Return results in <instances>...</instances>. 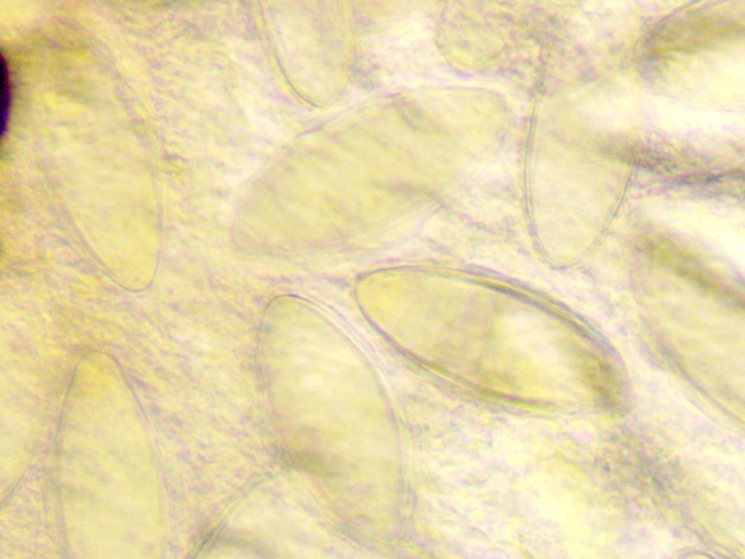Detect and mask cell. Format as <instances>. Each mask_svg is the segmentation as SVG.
<instances>
[{"mask_svg":"<svg viewBox=\"0 0 745 559\" xmlns=\"http://www.w3.org/2000/svg\"><path fill=\"white\" fill-rule=\"evenodd\" d=\"M2 88H0V127H2V137H5L8 130V120L12 105V85L9 82V73L6 67L5 57H2Z\"/></svg>","mask_w":745,"mask_h":559,"instance_id":"cell-1","label":"cell"}]
</instances>
